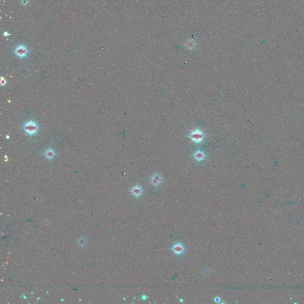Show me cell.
Wrapping results in <instances>:
<instances>
[{
    "mask_svg": "<svg viewBox=\"0 0 304 304\" xmlns=\"http://www.w3.org/2000/svg\"><path fill=\"white\" fill-rule=\"evenodd\" d=\"M22 129L30 136H35L37 134L39 129V125L33 120H29L24 123L22 126Z\"/></svg>",
    "mask_w": 304,
    "mask_h": 304,
    "instance_id": "1",
    "label": "cell"
},
{
    "mask_svg": "<svg viewBox=\"0 0 304 304\" xmlns=\"http://www.w3.org/2000/svg\"><path fill=\"white\" fill-rule=\"evenodd\" d=\"M188 137L196 144H201L205 138V134L203 130L196 128L195 130L190 131Z\"/></svg>",
    "mask_w": 304,
    "mask_h": 304,
    "instance_id": "2",
    "label": "cell"
},
{
    "mask_svg": "<svg viewBox=\"0 0 304 304\" xmlns=\"http://www.w3.org/2000/svg\"><path fill=\"white\" fill-rule=\"evenodd\" d=\"M164 180L162 175L160 173H155L149 178V182L150 184L154 187H158L160 186Z\"/></svg>",
    "mask_w": 304,
    "mask_h": 304,
    "instance_id": "3",
    "label": "cell"
},
{
    "mask_svg": "<svg viewBox=\"0 0 304 304\" xmlns=\"http://www.w3.org/2000/svg\"><path fill=\"white\" fill-rule=\"evenodd\" d=\"M28 48L23 45H20L17 46L14 50L15 54L20 58H25L28 56Z\"/></svg>",
    "mask_w": 304,
    "mask_h": 304,
    "instance_id": "4",
    "label": "cell"
},
{
    "mask_svg": "<svg viewBox=\"0 0 304 304\" xmlns=\"http://www.w3.org/2000/svg\"><path fill=\"white\" fill-rule=\"evenodd\" d=\"M171 249L175 255L178 256L182 255L185 251V248L183 244H182L181 242H177L174 244V245L172 247Z\"/></svg>",
    "mask_w": 304,
    "mask_h": 304,
    "instance_id": "5",
    "label": "cell"
},
{
    "mask_svg": "<svg viewBox=\"0 0 304 304\" xmlns=\"http://www.w3.org/2000/svg\"><path fill=\"white\" fill-rule=\"evenodd\" d=\"M193 156L194 159L197 162H199L204 160V159H205V158L206 157V153H204V151H203L201 150H195V152H194Z\"/></svg>",
    "mask_w": 304,
    "mask_h": 304,
    "instance_id": "6",
    "label": "cell"
},
{
    "mask_svg": "<svg viewBox=\"0 0 304 304\" xmlns=\"http://www.w3.org/2000/svg\"><path fill=\"white\" fill-rule=\"evenodd\" d=\"M130 192L134 197L138 198L140 196H141L142 194L143 193V190L140 185H136L131 188Z\"/></svg>",
    "mask_w": 304,
    "mask_h": 304,
    "instance_id": "7",
    "label": "cell"
},
{
    "mask_svg": "<svg viewBox=\"0 0 304 304\" xmlns=\"http://www.w3.org/2000/svg\"><path fill=\"white\" fill-rule=\"evenodd\" d=\"M45 157L48 160H52L56 157V152L52 148H48L43 153Z\"/></svg>",
    "mask_w": 304,
    "mask_h": 304,
    "instance_id": "8",
    "label": "cell"
},
{
    "mask_svg": "<svg viewBox=\"0 0 304 304\" xmlns=\"http://www.w3.org/2000/svg\"><path fill=\"white\" fill-rule=\"evenodd\" d=\"M0 83H1V86H5V85L6 84V83H7V81H6V80H5L4 77H1V79Z\"/></svg>",
    "mask_w": 304,
    "mask_h": 304,
    "instance_id": "9",
    "label": "cell"
},
{
    "mask_svg": "<svg viewBox=\"0 0 304 304\" xmlns=\"http://www.w3.org/2000/svg\"><path fill=\"white\" fill-rule=\"evenodd\" d=\"M214 301L216 302V303H219L220 301H221V298L219 297H216L214 298Z\"/></svg>",
    "mask_w": 304,
    "mask_h": 304,
    "instance_id": "10",
    "label": "cell"
},
{
    "mask_svg": "<svg viewBox=\"0 0 304 304\" xmlns=\"http://www.w3.org/2000/svg\"><path fill=\"white\" fill-rule=\"evenodd\" d=\"M147 297L146 296H145L144 295H143V296H142V297H141L142 299H143V300H146V299H147Z\"/></svg>",
    "mask_w": 304,
    "mask_h": 304,
    "instance_id": "11",
    "label": "cell"
},
{
    "mask_svg": "<svg viewBox=\"0 0 304 304\" xmlns=\"http://www.w3.org/2000/svg\"><path fill=\"white\" fill-rule=\"evenodd\" d=\"M4 36H8V35H9V34H8V33L7 32H6L4 33Z\"/></svg>",
    "mask_w": 304,
    "mask_h": 304,
    "instance_id": "12",
    "label": "cell"
},
{
    "mask_svg": "<svg viewBox=\"0 0 304 304\" xmlns=\"http://www.w3.org/2000/svg\"><path fill=\"white\" fill-rule=\"evenodd\" d=\"M6 138H7V139H9V138H10V137L8 136V135H7V136H6Z\"/></svg>",
    "mask_w": 304,
    "mask_h": 304,
    "instance_id": "13",
    "label": "cell"
}]
</instances>
